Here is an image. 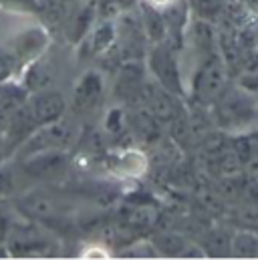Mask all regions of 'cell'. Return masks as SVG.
<instances>
[{
	"mask_svg": "<svg viewBox=\"0 0 258 260\" xmlns=\"http://www.w3.org/2000/svg\"><path fill=\"white\" fill-rule=\"evenodd\" d=\"M8 230H10V220H8V214L0 208V242L6 240L8 236Z\"/></svg>",
	"mask_w": 258,
	"mask_h": 260,
	"instance_id": "obj_14",
	"label": "cell"
},
{
	"mask_svg": "<svg viewBox=\"0 0 258 260\" xmlns=\"http://www.w3.org/2000/svg\"><path fill=\"white\" fill-rule=\"evenodd\" d=\"M55 2H59V4H67V2H71V0H55Z\"/></svg>",
	"mask_w": 258,
	"mask_h": 260,
	"instance_id": "obj_17",
	"label": "cell"
},
{
	"mask_svg": "<svg viewBox=\"0 0 258 260\" xmlns=\"http://www.w3.org/2000/svg\"><path fill=\"white\" fill-rule=\"evenodd\" d=\"M224 83H226V65H224L222 57L214 51L204 61H200L196 71H194V97L200 103H212L220 97Z\"/></svg>",
	"mask_w": 258,
	"mask_h": 260,
	"instance_id": "obj_2",
	"label": "cell"
},
{
	"mask_svg": "<svg viewBox=\"0 0 258 260\" xmlns=\"http://www.w3.org/2000/svg\"><path fill=\"white\" fill-rule=\"evenodd\" d=\"M69 155L64 149H47L26 157L24 172L39 180H57L63 178L69 170Z\"/></svg>",
	"mask_w": 258,
	"mask_h": 260,
	"instance_id": "obj_6",
	"label": "cell"
},
{
	"mask_svg": "<svg viewBox=\"0 0 258 260\" xmlns=\"http://www.w3.org/2000/svg\"><path fill=\"white\" fill-rule=\"evenodd\" d=\"M230 252L238 258H258V238L250 232H238L230 238Z\"/></svg>",
	"mask_w": 258,
	"mask_h": 260,
	"instance_id": "obj_11",
	"label": "cell"
},
{
	"mask_svg": "<svg viewBox=\"0 0 258 260\" xmlns=\"http://www.w3.org/2000/svg\"><path fill=\"white\" fill-rule=\"evenodd\" d=\"M145 170H147V157L139 149H123L113 161V172L127 180L143 176Z\"/></svg>",
	"mask_w": 258,
	"mask_h": 260,
	"instance_id": "obj_9",
	"label": "cell"
},
{
	"mask_svg": "<svg viewBox=\"0 0 258 260\" xmlns=\"http://www.w3.org/2000/svg\"><path fill=\"white\" fill-rule=\"evenodd\" d=\"M155 246L159 252L164 254H170V256H184L186 248H188V242H184L180 236L176 234H162L157 240H155Z\"/></svg>",
	"mask_w": 258,
	"mask_h": 260,
	"instance_id": "obj_12",
	"label": "cell"
},
{
	"mask_svg": "<svg viewBox=\"0 0 258 260\" xmlns=\"http://www.w3.org/2000/svg\"><path fill=\"white\" fill-rule=\"evenodd\" d=\"M18 206L22 214L39 222L61 220L64 214L73 210V206L67 202L64 196L49 194V192H30V194L22 196L18 200Z\"/></svg>",
	"mask_w": 258,
	"mask_h": 260,
	"instance_id": "obj_4",
	"label": "cell"
},
{
	"mask_svg": "<svg viewBox=\"0 0 258 260\" xmlns=\"http://www.w3.org/2000/svg\"><path fill=\"white\" fill-rule=\"evenodd\" d=\"M81 258H109V250L105 246H89L81 252Z\"/></svg>",
	"mask_w": 258,
	"mask_h": 260,
	"instance_id": "obj_13",
	"label": "cell"
},
{
	"mask_svg": "<svg viewBox=\"0 0 258 260\" xmlns=\"http://www.w3.org/2000/svg\"><path fill=\"white\" fill-rule=\"evenodd\" d=\"M117 41V28L111 20H101L93 30H91V37H89V43H91V51L93 53H105L113 47V43Z\"/></svg>",
	"mask_w": 258,
	"mask_h": 260,
	"instance_id": "obj_10",
	"label": "cell"
},
{
	"mask_svg": "<svg viewBox=\"0 0 258 260\" xmlns=\"http://www.w3.org/2000/svg\"><path fill=\"white\" fill-rule=\"evenodd\" d=\"M75 139V129L67 119H57L47 125H41L28 135V139L22 145V155L28 157L39 151L47 149H64Z\"/></svg>",
	"mask_w": 258,
	"mask_h": 260,
	"instance_id": "obj_3",
	"label": "cell"
},
{
	"mask_svg": "<svg viewBox=\"0 0 258 260\" xmlns=\"http://www.w3.org/2000/svg\"><path fill=\"white\" fill-rule=\"evenodd\" d=\"M143 103L147 105V113H151L155 119H172L176 113V105L172 99V91L162 87L159 83H147L141 87Z\"/></svg>",
	"mask_w": 258,
	"mask_h": 260,
	"instance_id": "obj_8",
	"label": "cell"
},
{
	"mask_svg": "<svg viewBox=\"0 0 258 260\" xmlns=\"http://www.w3.org/2000/svg\"><path fill=\"white\" fill-rule=\"evenodd\" d=\"M64 111H67V101H64L63 93L43 89L20 111L12 115V127L37 129L41 125L61 119Z\"/></svg>",
	"mask_w": 258,
	"mask_h": 260,
	"instance_id": "obj_1",
	"label": "cell"
},
{
	"mask_svg": "<svg viewBox=\"0 0 258 260\" xmlns=\"http://www.w3.org/2000/svg\"><path fill=\"white\" fill-rule=\"evenodd\" d=\"M176 2H178V0H145L147 6L157 8V10H166V8H170L172 4H176Z\"/></svg>",
	"mask_w": 258,
	"mask_h": 260,
	"instance_id": "obj_15",
	"label": "cell"
},
{
	"mask_svg": "<svg viewBox=\"0 0 258 260\" xmlns=\"http://www.w3.org/2000/svg\"><path fill=\"white\" fill-rule=\"evenodd\" d=\"M8 190H10V178L4 172H0V196L6 194Z\"/></svg>",
	"mask_w": 258,
	"mask_h": 260,
	"instance_id": "obj_16",
	"label": "cell"
},
{
	"mask_svg": "<svg viewBox=\"0 0 258 260\" xmlns=\"http://www.w3.org/2000/svg\"><path fill=\"white\" fill-rule=\"evenodd\" d=\"M103 91H105V83L103 77L97 71H87L73 89V97H71V111L75 115H89L97 109V105L103 99Z\"/></svg>",
	"mask_w": 258,
	"mask_h": 260,
	"instance_id": "obj_5",
	"label": "cell"
},
{
	"mask_svg": "<svg viewBox=\"0 0 258 260\" xmlns=\"http://www.w3.org/2000/svg\"><path fill=\"white\" fill-rule=\"evenodd\" d=\"M149 69L155 77V81L166 87L172 93H180L182 91V77H180V65L176 61V57L172 55V51L168 47L157 45L151 55H149Z\"/></svg>",
	"mask_w": 258,
	"mask_h": 260,
	"instance_id": "obj_7",
	"label": "cell"
}]
</instances>
